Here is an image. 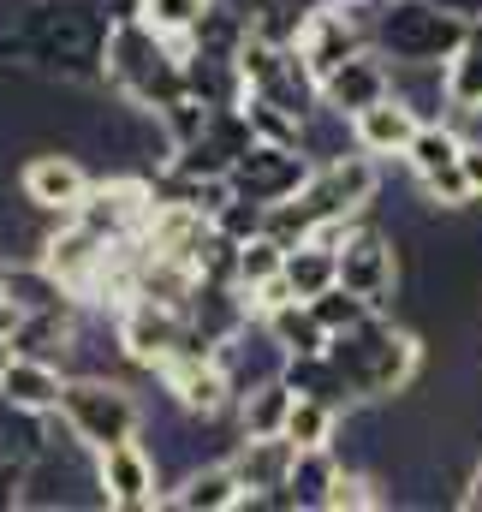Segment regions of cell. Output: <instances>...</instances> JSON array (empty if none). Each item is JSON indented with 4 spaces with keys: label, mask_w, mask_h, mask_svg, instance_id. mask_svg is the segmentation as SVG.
<instances>
[{
    "label": "cell",
    "mask_w": 482,
    "mask_h": 512,
    "mask_svg": "<svg viewBox=\"0 0 482 512\" xmlns=\"http://www.w3.org/2000/svg\"><path fill=\"white\" fill-rule=\"evenodd\" d=\"M108 36H114V12L102 0H42L18 30L0 36V60L42 66L60 78H102Z\"/></svg>",
    "instance_id": "obj_1"
},
{
    "label": "cell",
    "mask_w": 482,
    "mask_h": 512,
    "mask_svg": "<svg viewBox=\"0 0 482 512\" xmlns=\"http://www.w3.org/2000/svg\"><path fill=\"white\" fill-rule=\"evenodd\" d=\"M102 84L125 96L137 114H161L173 108L191 78H185V54L173 48V36H161L149 18H120L114 36H108V54H102Z\"/></svg>",
    "instance_id": "obj_2"
},
{
    "label": "cell",
    "mask_w": 482,
    "mask_h": 512,
    "mask_svg": "<svg viewBox=\"0 0 482 512\" xmlns=\"http://www.w3.org/2000/svg\"><path fill=\"white\" fill-rule=\"evenodd\" d=\"M328 358L346 370V382L358 399H399L405 387L417 382V370H423V340L411 334V328H399L393 316H369L358 322L352 334H334V346H328Z\"/></svg>",
    "instance_id": "obj_3"
},
{
    "label": "cell",
    "mask_w": 482,
    "mask_h": 512,
    "mask_svg": "<svg viewBox=\"0 0 482 512\" xmlns=\"http://www.w3.org/2000/svg\"><path fill=\"white\" fill-rule=\"evenodd\" d=\"M471 30H477L471 18H459L435 0H381L369 18V42L405 72H441L471 42Z\"/></svg>",
    "instance_id": "obj_4"
},
{
    "label": "cell",
    "mask_w": 482,
    "mask_h": 512,
    "mask_svg": "<svg viewBox=\"0 0 482 512\" xmlns=\"http://www.w3.org/2000/svg\"><path fill=\"white\" fill-rule=\"evenodd\" d=\"M60 423L84 453H108L120 441H137L143 429V405L137 393L114 376H72L60 393Z\"/></svg>",
    "instance_id": "obj_5"
},
{
    "label": "cell",
    "mask_w": 482,
    "mask_h": 512,
    "mask_svg": "<svg viewBox=\"0 0 482 512\" xmlns=\"http://www.w3.org/2000/svg\"><path fill=\"white\" fill-rule=\"evenodd\" d=\"M375 191H381V161L358 149V155H328V161H316V173H310V185L298 191V209L322 227V221H358L363 209L375 203Z\"/></svg>",
    "instance_id": "obj_6"
},
{
    "label": "cell",
    "mask_w": 482,
    "mask_h": 512,
    "mask_svg": "<svg viewBox=\"0 0 482 512\" xmlns=\"http://www.w3.org/2000/svg\"><path fill=\"white\" fill-rule=\"evenodd\" d=\"M310 173H316V161H310V149L304 143H250L239 161H233V185H239L244 197H256V203H286V197H298L304 185H310Z\"/></svg>",
    "instance_id": "obj_7"
},
{
    "label": "cell",
    "mask_w": 482,
    "mask_h": 512,
    "mask_svg": "<svg viewBox=\"0 0 482 512\" xmlns=\"http://www.w3.org/2000/svg\"><path fill=\"white\" fill-rule=\"evenodd\" d=\"M90 173H84V161L78 155H66V149H42V155H30L24 161V173H18V191H24V203L30 209H42V215H78V203L90 197Z\"/></svg>",
    "instance_id": "obj_8"
},
{
    "label": "cell",
    "mask_w": 482,
    "mask_h": 512,
    "mask_svg": "<svg viewBox=\"0 0 482 512\" xmlns=\"http://www.w3.org/2000/svg\"><path fill=\"white\" fill-rule=\"evenodd\" d=\"M155 376L185 417H221L227 405H239V376L227 370V358H167Z\"/></svg>",
    "instance_id": "obj_9"
},
{
    "label": "cell",
    "mask_w": 482,
    "mask_h": 512,
    "mask_svg": "<svg viewBox=\"0 0 482 512\" xmlns=\"http://www.w3.org/2000/svg\"><path fill=\"white\" fill-rule=\"evenodd\" d=\"M340 286H352L375 310H387L393 304V286H399V251H393V239L358 221L346 233V245H340Z\"/></svg>",
    "instance_id": "obj_10"
},
{
    "label": "cell",
    "mask_w": 482,
    "mask_h": 512,
    "mask_svg": "<svg viewBox=\"0 0 482 512\" xmlns=\"http://www.w3.org/2000/svg\"><path fill=\"white\" fill-rule=\"evenodd\" d=\"M298 54L310 60V72L316 78H328L340 60H352L358 48H369V24L352 18V6H340V0H322L316 12H304V24H298Z\"/></svg>",
    "instance_id": "obj_11"
},
{
    "label": "cell",
    "mask_w": 482,
    "mask_h": 512,
    "mask_svg": "<svg viewBox=\"0 0 482 512\" xmlns=\"http://www.w3.org/2000/svg\"><path fill=\"white\" fill-rule=\"evenodd\" d=\"M96 489H102L108 507L143 512V507L161 501V471H155V459H149L137 441H120V447L96 453Z\"/></svg>",
    "instance_id": "obj_12"
},
{
    "label": "cell",
    "mask_w": 482,
    "mask_h": 512,
    "mask_svg": "<svg viewBox=\"0 0 482 512\" xmlns=\"http://www.w3.org/2000/svg\"><path fill=\"white\" fill-rule=\"evenodd\" d=\"M393 90V72H387V54L369 42V48H358L352 60H340L328 78H322V108L334 114V120H352V114H363L369 102H381Z\"/></svg>",
    "instance_id": "obj_13"
},
{
    "label": "cell",
    "mask_w": 482,
    "mask_h": 512,
    "mask_svg": "<svg viewBox=\"0 0 482 512\" xmlns=\"http://www.w3.org/2000/svg\"><path fill=\"white\" fill-rule=\"evenodd\" d=\"M417 126H423L417 102H411V96H399V90H387L381 102H369L363 114H352V143L369 149L375 161H387V155H405V149H411Z\"/></svg>",
    "instance_id": "obj_14"
},
{
    "label": "cell",
    "mask_w": 482,
    "mask_h": 512,
    "mask_svg": "<svg viewBox=\"0 0 482 512\" xmlns=\"http://www.w3.org/2000/svg\"><path fill=\"white\" fill-rule=\"evenodd\" d=\"M227 465L239 471L244 507H250L256 495H280V489H286V477H292V465H298V441H292V435H239V453H233Z\"/></svg>",
    "instance_id": "obj_15"
},
{
    "label": "cell",
    "mask_w": 482,
    "mask_h": 512,
    "mask_svg": "<svg viewBox=\"0 0 482 512\" xmlns=\"http://www.w3.org/2000/svg\"><path fill=\"white\" fill-rule=\"evenodd\" d=\"M66 382H72V376H60V364H54V358L18 352V358H12V370L0 376V399H12V405H24V411H42V417H54Z\"/></svg>",
    "instance_id": "obj_16"
},
{
    "label": "cell",
    "mask_w": 482,
    "mask_h": 512,
    "mask_svg": "<svg viewBox=\"0 0 482 512\" xmlns=\"http://www.w3.org/2000/svg\"><path fill=\"white\" fill-rule=\"evenodd\" d=\"M262 334H268V346H280V358H322V352L334 346V334L316 322V310H310L304 298L268 310V316H262Z\"/></svg>",
    "instance_id": "obj_17"
},
{
    "label": "cell",
    "mask_w": 482,
    "mask_h": 512,
    "mask_svg": "<svg viewBox=\"0 0 482 512\" xmlns=\"http://www.w3.org/2000/svg\"><path fill=\"white\" fill-rule=\"evenodd\" d=\"M167 507H179V512H239L244 483H239L233 465H197V471H185V483L167 495Z\"/></svg>",
    "instance_id": "obj_18"
},
{
    "label": "cell",
    "mask_w": 482,
    "mask_h": 512,
    "mask_svg": "<svg viewBox=\"0 0 482 512\" xmlns=\"http://www.w3.org/2000/svg\"><path fill=\"white\" fill-rule=\"evenodd\" d=\"M292 405H298V387L286 376H262L250 393H239V435H286Z\"/></svg>",
    "instance_id": "obj_19"
},
{
    "label": "cell",
    "mask_w": 482,
    "mask_h": 512,
    "mask_svg": "<svg viewBox=\"0 0 482 512\" xmlns=\"http://www.w3.org/2000/svg\"><path fill=\"white\" fill-rule=\"evenodd\" d=\"M340 471H346V465L334 459V447H298V465H292V477H286V501H292V512L328 507Z\"/></svg>",
    "instance_id": "obj_20"
},
{
    "label": "cell",
    "mask_w": 482,
    "mask_h": 512,
    "mask_svg": "<svg viewBox=\"0 0 482 512\" xmlns=\"http://www.w3.org/2000/svg\"><path fill=\"white\" fill-rule=\"evenodd\" d=\"M286 280H292V292H298L304 304L322 298L328 286H340V251H334V245H316V239L292 245V251H286Z\"/></svg>",
    "instance_id": "obj_21"
},
{
    "label": "cell",
    "mask_w": 482,
    "mask_h": 512,
    "mask_svg": "<svg viewBox=\"0 0 482 512\" xmlns=\"http://www.w3.org/2000/svg\"><path fill=\"white\" fill-rule=\"evenodd\" d=\"M441 96L459 114H482V24L471 30V42L441 66Z\"/></svg>",
    "instance_id": "obj_22"
},
{
    "label": "cell",
    "mask_w": 482,
    "mask_h": 512,
    "mask_svg": "<svg viewBox=\"0 0 482 512\" xmlns=\"http://www.w3.org/2000/svg\"><path fill=\"white\" fill-rule=\"evenodd\" d=\"M459 149H465V137L447 126V120H423L417 126V137H411V149L399 155L417 179H429V173H441V167H453L459 161Z\"/></svg>",
    "instance_id": "obj_23"
},
{
    "label": "cell",
    "mask_w": 482,
    "mask_h": 512,
    "mask_svg": "<svg viewBox=\"0 0 482 512\" xmlns=\"http://www.w3.org/2000/svg\"><path fill=\"white\" fill-rule=\"evenodd\" d=\"M340 405H328V399H310V393H298V405H292V423H286V435L298 441V447H334V435H340Z\"/></svg>",
    "instance_id": "obj_24"
},
{
    "label": "cell",
    "mask_w": 482,
    "mask_h": 512,
    "mask_svg": "<svg viewBox=\"0 0 482 512\" xmlns=\"http://www.w3.org/2000/svg\"><path fill=\"white\" fill-rule=\"evenodd\" d=\"M310 310H316V322H322L328 334H352L358 322L375 316V304H369L363 292H352V286H328L322 298H310Z\"/></svg>",
    "instance_id": "obj_25"
},
{
    "label": "cell",
    "mask_w": 482,
    "mask_h": 512,
    "mask_svg": "<svg viewBox=\"0 0 482 512\" xmlns=\"http://www.w3.org/2000/svg\"><path fill=\"white\" fill-rule=\"evenodd\" d=\"M215 0H143V18L161 30V36H173V48L203 24V12H209Z\"/></svg>",
    "instance_id": "obj_26"
},
{
    "label": "cell",
    "mask_w": 482,
    "mask_h": 512,
    "mask_svg": "<svg viewBox=\"0 0 482 512\" xmlns=\"http://www.w3.org/2000/svg\"><path fill=\"white\" fill-rule=\"evenodd\" d=\"M286 268V245L280 239H268V233H256V239H244L239 245V286L244 292H256L262 280H274Z\"/></svg>",
    "instance_id": "obj_27"
},
{
    "label": "cell",
    "mask_w": 482,
    "mask_h": 512,
    "mask_svg": "<svg viewBox=\"0 0 482 512\" xmlns=\"http://www.w3.org/2000/svg\"><path fill=\"white\" fill-rule=\"evenodd\" d=\"M423 197H429L435 209H471V203H477V197H471V179H465L459 161L441 167V173H429V179H423Z\"/></svg>",
    "instance_id": "obj_28"
},
{
    "label": "cell",
    "mask_w": 482,
    "mask_h": 512,
    "mask_svg": "<svg viewBox=\"0 0 482 512\" xmlns=\"http://www.w3.org/2000/svg\"><path fill=\"white\" fill-rule=\"evenodd\" d=\"M369 489H375V483H369V477H358V471H340V483H334V501H328V507L334 512H358V507H375V501H381V495H369Z\"/></svg>",
    "instance_id": "obj_29"
},
{
    "label": "cell",
    "mask_w": 482,
    "mask_h": 512,
    "mask_svg": "<svg viewBox=\"0 0 482 512\" xmlns=\"http://www.w3.org/2000/svg\"><path fill=\"white\" fill-rule=\"evenodd\" d=\"M459 167H465V179H471V197L482 203V137H465V149H459Z\"/></svg>",
    "instance_id": "obj_30"
},
{
    "label": "cell",
    "mask_w": 482,
    "mask_h": 512,
    "mask_svg": "<svg viewBox=\"0 0 482 512\" xmlns=\"http://www.w3.org/2000/svg\"><path fill=\"white\" fill-rule=\"evenodd\" d=\"M435 6H447V12H459V18L482 24V0H435Z\"/></svg>",
    "instance_id": "obj_31"
},
{
    "label": "cell",
    "mask_w": 482,
    "mask_h": 512,
    "mask_svg": "<svg viewBox=\"0 0 482 512\" xmlns=\"http://www.w3.org/2000/svg\"><path fill=\"white\" fill-rule=\"evenodd\" d=\"M12 358H18V340H12V334H0V376L12 370Z\"/></svg>",
    "instance_id": "obj_32"
},
{
    "label": "cell",
    "mask_w": 482,
    "mask_h": 512,
    "mask_svg": "<svg viewBox=\"0 0 482 512\" xmlns=\"http://www.w3.org/2000/svg\"><path fill=\"white\" fill-rule=\"evenodd\" d=\"M340 6H369V0H340Z\"/></svg>",
    "instance_id": "obj_33"
}]
</instances>
